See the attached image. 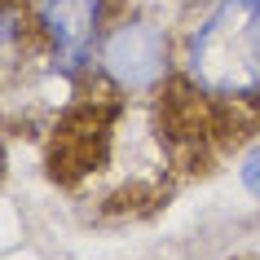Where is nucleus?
<instances>
[{
  "label": "nucleus",
  "instance_id": "obj_5",
  "mask_svg": "<svg viewBox=\"0 0 260 260\" xmlns=\"http://www.w3.org/2000/svg\"><path fill=\"white\" fill-rule=\"evenodd\" d=\"M238 185L260 203V137L251 141V146L243 150V159H238Z\"/></svg>",
  "mask_w": 260,
  "mask_h": 260
},
{
  "label": "nucleus",
  "instance_id": "obj_3",
  "mask_svg": "<svg viewBox=\"0 0 260 260\" xmlns=\"http://www.w3.org/2000/svg\"><path fill=\"white\" fill-rule=\"evenodd\" d=\"M36 36H40L44 62L53 75L80 84L93 75L97 44L110 27V0H36L31 5Z\"/></svg>",
  "mask_w": 260,
  "mask_h": 260
},
{
  "label": "nucleus",
  "instance_id": "obj_2",
  "mask_svg": "<svg viewBox=\"0 0 260 260\" xmlns=\"http://www.w3.org/2000/svg\"><path fill=\"white\" fill-rule=\"evenodd\" d=\"M93 75L119 97H154L177 75V53L168 40V27L150 14L110 18L93 57Z\"/></svg>",
  "mask_w": 260,
  "mask_h": 260
},
{
  "label": "nucleus",
  "instance_id": "obj_4",
  "mask_svg": "<svg viewBox=\"0 0 260 260\" xmlns=\"http://www.w3.org/2000/svg\"><path fill=\"white\" fill-rule=\"evenodd\" d=\"M27 62H44L36 18L22 0H0V88L18 80Z\"/></svg>",
  "mask_w": 260,
  "mask_h": 260
},
{
  "label": "nucleus",
  "instance_id": "obj_1",
  "mask_svg": "<svg viewBox=\"0 0 260 260\" xmlns=\"http://www.w3.org/2000/svg\"><path fill=\"white\" fill-rule=\"evenodd\" d=\"M177 80L212 106L260 102V0H216L190 22L177 49Z\"/></svg>",
  "mask_w": 260,
  "mask_h": 260
}]
</instances>
